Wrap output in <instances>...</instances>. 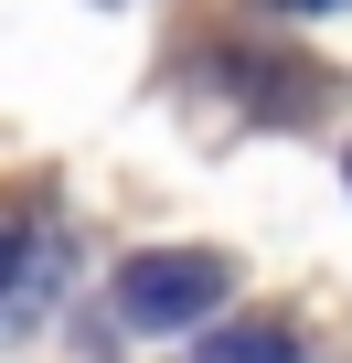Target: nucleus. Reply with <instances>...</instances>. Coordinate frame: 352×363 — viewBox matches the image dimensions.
Masks as SVG:
<instances>
[{
	"label": "nucleus",
	"mask_w": 352,
	"mask_h": 363,
	"mask_svg": "<svg viewBox=\"0 0 352 363\" xmlns=\"http://www.w3.org/2000/svg\"><path fill=\"white\" fill-rule=\"evenodd\" d=\"M288 11H331V0H288Z\"/></svg>",
	"instance_id": "20e7f679"
},
{
	"label": "nucleus",
	"mask_w": 352,
	"mask_h": 363,
	"mask_svg": "<svg viewBox=\"0 0 352 363\" xmlns=\"http://www.w3.org/2000/svg\"><path fill=\"white\" fill-rule=\"evenodd\" d=\"M193 363H299V342H288V331H267V320H235V331H214Z\"/></svg>",
	"instance_id": "f03ea898"
},
{
	"label": "nucleus",
	"mask_w": 352,
	"mask_h": 363,
	"mask_svg": "<svg viewBox=\"0 0 352 363\" xmlns=\"http://www.w3.org/2000/svg\"><path fill=\"white\" fill-rule=\"evenodd\" d=\"M225 257H203V246H160V257H128L118 267V320L128 331H182V320H203V310H225Z\"/></svg>",
	"instance_id": "f257e3e1"
},
{
	"label": "nucleus",
	"mask_w": 352,
	"mask_h": 363,
	"mask_svg": "<svg viewBox=\"0 0 352 363\" xmlns=\"http://www.w3.org/2000/svg\"><path fill=\"white\" fill-rule=\"evenodd\" d=\"M11 257H22V235H11V225H0V289H11Z\"/></svg>",
	"instance_id": "7ed1b4c3"
}]
</instances>
